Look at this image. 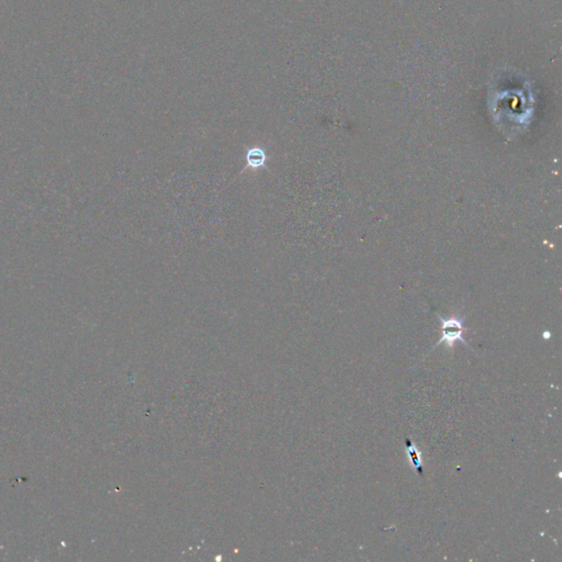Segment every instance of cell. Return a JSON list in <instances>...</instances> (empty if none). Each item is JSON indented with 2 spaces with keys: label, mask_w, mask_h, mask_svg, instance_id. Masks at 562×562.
I'll use <instances>...</instances> for the list:
<instances>
[{
  "label": "cell",
  "mask_w": 562,
  "mask_h": 562,
  "mask_svg": "<svg viewBox=\"0 0 562 562\" xmlns=\"http://www.w3.org/2000/svg\"><path fill=\"white\" fill-rule=\"evenodd\" d=\"M439 320L441 322L442 337L439 339L437 345L446 343L448 347H451L456 340H460L462 344L467 345V342L463 338L464 327L461 320H459L457 317H450L445 320L441 316H439Z\"/></svg>",
  "instance_id": "6da1fadb"
},
{
  "label": "cell",
  "mask_w": 562,
  "mask_h": 562,
  "mask_svg": "<svg viewBox=\"0 0 562 562\" xmlns=\"http://www.w3.org/2000/svg\"><path fill=\"white\" fill-rule=\"evenodd\" d=\"M405 446H407L411 463H412V466L418 470L419 474L422 475L423 474V467H422V460L419 451L416 450L414 444L409 438H407V440H405Z\"/></svg>",
  "instance_id": "7a4b0ae2"
},
{
  "label": "cell",
  "mask_w": 562,
  "mask_h": 562,
  "mask_svg": "<svg viewBox=\"0 0 562 562\" xmlns=\"http://www.w3.org/2000/svg\"><path fill=\"white\" fill-rule=\"evenodd\" d=\"M248 163L252 166H261L265 161V154L261 149H253L248 153Z\"/></svg>",
  "instance_id": "3957f363"
}]
</instances>
